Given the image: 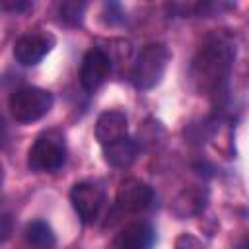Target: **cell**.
<instances>
[{
	"label": "cell",
	"mask_w": 249,
	"mask_h": 249,
	"mask_svg": "<svg viewBox=\"0 0 249 249\" xmlns=\"http://www.w3.org/2000/svg\"><path fill=\"white\" fill-rule=\"evenodd\" d=\"M169 58H171V53L163 43L146 45L140 51V54L132 66V72H130V80H132L134 88L142 89V91L156 88L167 70Z\"/></svg>",
	"instance_id": "obj_2"
},
{
	"label": "cell",
	"mask_w": 249,
	"mask_h": 249,
	"mask_svg": "<svg viewBox=\"0 0 249 249\" xmlns=\"http://www.w3.org/2000/svg\"><path fill=\"white\" fill-rule=\"evenodd\" d=\"M53 103H54V97L51 91L37 88V86H25V88L16 89L10 95L8 105H10L12 117L18 123L27 124V123H35L43 119L53 109Z\"/></svg>",
	"instance_id": "obj_4"
},
{
	"label": "cell",
	"mask_w": 249,
	"mask_h": 249,
	"mask_svg": "<svg viewBox=\"0 0 249 249\" xmlns=\"http://www.w3.org/2000/svg\"><path fill=\"white\" fill-rule=\"evenodd\" d=\"M2 181H4V165L0 161V185H2Z\"/></svg>",
	"instance_id": "obj_19"
},
{
	"label": "cell",
	"mask_w": 249,
	"mask_h": 249,
	"mask_svg": "<svg viewBox=\"0 0 249 249\" xmlns=\"http://www.w3.org/2000/svg\"><path fill=\"white\" fill-rule=\"evenodd\" d=\"M173 249H204V245H202V241L196 235H193V233H181L175 239Z\"/></svg>",
	"instance_id": "obj_15"
},
{
	"label": "cell",
	"mask_w": 249,
	"mask_h": 249,
	"mask_svg": "<svg viewBox=\"0 0 249 249\" xmlns=\"http://www.w3.org/2000/svg\"><path fill=\"white\" fill-rule=\"evenodd\" d=\"M25 239L37 249H49L54 245V231L45 220H33L25 226Z\"/></svg>",
	"instance_id": "obj_13"
},
{
	"label": "cell",
	"mask_w": 249,
	"mask_h": 249,
	"mask_svg": "<svg viewBox=\"0 0 249 249\" xmlns=\"http://www.w3.org/2000/svg\"><path fill=\"white\" fill-rule=\"evenodd\" d=\"M105 10H107V14H109V21H111V23H117V21H123V19H124V12H123L121 4L109 2V4H105Z\"/></svg>",
	"instance_id": "obj_17"
},
{
	"label": "cell",
	"mask_w": 249,
	"mask_h": 249,
	"mask_svg": "<svg viewBox=\"0 0 249 249\" xmlns=\"http://www.w3.org/2000/svg\"><path fill=\"white\" fill-rule=\"evenodd\" d=\"M66 161V140L60 130H45L41 132L27 156V165L39 173H51L64 165Z\"/></svg>",
	"instance_id": "obj_3"
},
{
	"label": "cell",
	"mask_w": 249,
	"mask_h": 249,
	"mask_svg": "<svg viewBox=\"0 0 249 249\" xmlns=\"http://www.w3.org/2000/svg\"><path fill=\"white\" fill-rule=\"evenodd\" d=\"M235 58L233 43L224 35L210 37L191 64V78L200 95H218L228 84Z\"/></svg>",
	"instance_id": "obj_1"
},
{
	"label": "cell",
	"mask_w": 249,
	"mask_h": 249,
	"mask_svg": "<svg viewBox=\"0 0 249 249\" xmlns=\"http://www.w3.org/2000/svg\"><path fill=\"white\" fill-rule=\"evenodd\" d=\"M138 154V144L136 140L124 136L109 146H103V156H105V161L113 167H128L134 158Z\"/></svg>",
	"instance_id": "obj_11"
},
{
	"label": "cell",
	"mask_w": 249,
	"mask_h": 249,
	"mask_svg": "<svg viewBox=\"0 0 249 249\" xmlns=\"http://www.w3.org/2000/svg\"><path fill=\"white\" fill-rule=\"evenodd\" d=\"M12 233V218L10 216H0V241L8 239Z\"/></svg>",
	"instance_id": "obj_18"
},
{
	"label": "cell",
	"mask_w": 249,
	"mask_h": 249,
	"mask_svg": "<svg viewBox=\"0 0 249 249\" xmlns=\"http://www.w3.org/2000/svg\"><path fill=\"white\" fill-rule=\"evenodd\" d=\"M53 47H54V37L49 31L37 29L21 35L16 41L14 56L21 66H35L49 54Z\"/></svg>",
	"instance_id": "obj_5"
},
{
	"label": "cell",
	"mask_w": 249,
	"mask_h": 249,
	"mask_svg": "<svg viewBox=\"0 0 249 249\" xmlns=\"http://www.w3.org/2000/svg\"><path fill=\"white\" fill-rule=\"evenodd\" d=\"M126 128H128V119L124 115V111L119 109H109L103 111L97 117L95 123V138L101 146H109L121 138L126 136Z\"/></svg>",
	"instance_id": "obj_9"
},
{
	"label": "cell",
	"mask_w": 249,
	"mask_h": 249,
	"mask_svg": "<svg viewBox=\"0 0 249 249\" xmlns=\"http://www.w3.org/2000/svg\"><path fill=\"white\" fill-rule=\"evenodd\" d=\"M111 58L109 54L101 49V47H93L89 49L84 58H82V66H80V84L86 91H93L97 89L111 74Z\"/></svg>",
	"instance_id": "obj_7"
},
{
	"label": "cell",
	"mask_w": 249,
	"mask_h": 249,
	"mask_svg": "<svg viewBox=\"0 0 249 249\" xmlns=\"http://www.w3.org/2000/svg\"><path fill=\"white\" fill-rule=\"evenodd\" d=\"M29 8H31V4L29 2H23V0H6V2H0V10L12 12V14H19V12H25Z\"/></svg>",
	"instance_id": "obj_16"
},
{
	"label": "cell",
	"mask_w": 249,
	"mask_h": 249,
	"mask_svg": "<svg viewBox=\"0 0 249 249\" xmlns=\"http://www.w3.org/2000/svg\"><path fill=\"white\" fill-rule=\"evenodd\" d=\"M154 239H156V233L150 224L132 222L117 233L113 241V249H152Z\"/></svg>",
	"instance_id": "obj_10"
},
{
	"label": "cell",
	"mask_w": 249,
	"mask_h": 249,
	"mask_svg": "<svg viewBox=\"0 0 249 249\" xmlns=\"http://www.w3.org/2000/svg\"><path fill=\"white\" fill-rule=\"evenodd\" d=\"M103 200H105L103 189L91 181L76 183L70 191V202H72L74 210L78 212V216L86 224H91L97 220L99 210L103 206Z\"/></svg>",
	"instance_id": "obj_6"
},
{
	"label": "cell",
	"mask_w": 249,
	"mask_h": 249,
	"mask_svg": "<svg viewBox=\"0 0 249 249\" xmlns=\"http://www.w3.org/2000/svg\"><path fill=\"white\" fill-rule=\"evenodd\" d=\"M86 8H88L86 2L68 0V2H62V4L58 6V14H60V19H62L66 25L78 27V25H82V21H84Z\"/></svg>",
	"instance_id": "obj_14"
},
{
	"label": "cell",
	"mask_w": 249,
	"mask_h": 249,
	"mask_svg": "<svg viewBox=\"0 0 249 249\" xmlns=\"http://www.w3.org/2000/svg\"><path fill=\"white\" fill-rule=\"evenodd\" d=\"M204 202H206V196L200 189H195V187H189L185 191H181L173 204H171V210L175 216L179 218H189V216H196L204 210Z\"/></svg>",
	"instance_id": "obj_12"
},
{
	"label": "cell",
	"mask_w": 249,
	"mask_h": 249,
	"mask_svg": "<svg viewBox=\"0 0 249 249\" xmlns=\"http://www.w3.org/2000/svg\"><path fill=\"white\" fill-rule=\"evenodd\" d=\"M154 189L136 177L124 179L117 191V202L126 212H142L154 204Z\"/></svg>",
	"instance_id": "obj_8"
}]
</instances>
